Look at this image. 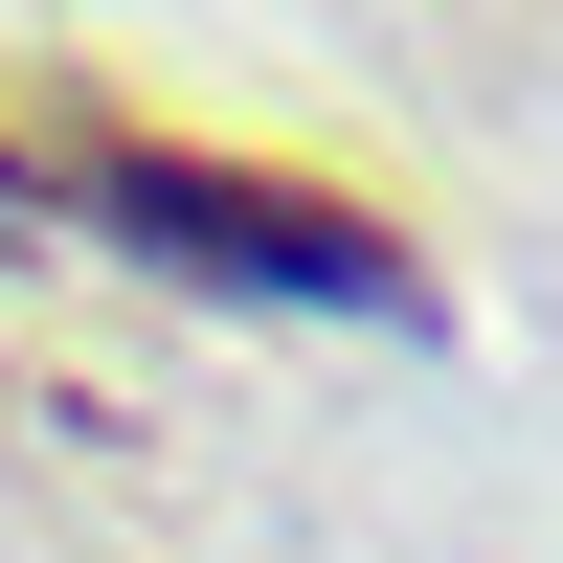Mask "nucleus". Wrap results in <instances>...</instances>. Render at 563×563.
Segmentation results:
<instances>
[{
    "mask_svg": "<svg viewBox=\"0 0 563 563\" xmlns=\"http://www.w3.org/2000/svg\"><path fill=\"white\" fill-rule=\"evenodd\" d=\"M68 180L135 225V249H203V271H249V294H406L384 203H339V180L203 158V135H135V113H68Z\"/></svg>",
    "mask_w": 563,
    "mask_h": 563,
    "instance_id": "1",
    "label": "nucleus"
},
{
    "mask_svg": "<svg viewBox=\"0 0 563 563\" xmlns=\"http://www.w3.org/2000/svg\"><path fill=\"white\" fill-rule=\"evenodd\" d=\"M0 203H23V135H0Z\"/></svg>",
    "mask_w": 563,
    "mask_h": 563,
    "instance_id": "2",
    "label": "nucleus"
}]
</instances>
